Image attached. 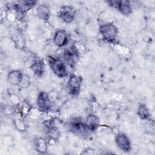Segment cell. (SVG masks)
<instances>
[{"instance_id":"obj_1","label":"cell","mask_w":155,"mask_h":155,"mask_svg":"<svg viewBox=\"0 0 155 155\" xmlns=\"http://www.w3.org/2000/svg\"><path fill=\"white\" fill-rule=\"evenodd\" d=\"M48 62L53 72L59 78H64L67 75V70L65 63L59 58L48 56Z\"/></svg>"},{"instance_id":"obj_2","label":"cell","mask_w":155,"mask_h":155,"mask_svg":"<svg viewBox=\"0 0 155 155\" xmlns=\"http://www.w3.org/2000/svg\"><path fill=\"white\" fill-rule=\"evenodd\" d=\"M99 31L102 38L108 42L114 41L117 35V28L112 23L102 24L99 27Z\"/></svg>"},{"instance_id":"obj_3","label":"cell","mask_w":155,"mask_h":155,"mask_svg":"<svg viewBox=\"0 0 155 155\" xmlns=\"http://www.w3.org/2000/svg\"><path fill=\"white\" fill-rule=\"evenodd\" d=\"M68 127L70 131L80 135H84L89 131L85 123L80 117L72 118L68 123Z\"/></svg>"},{"instance_id":"obj_4","label":"cell","mask_w":155,"mask_h":155,"mask_svg":"<svg viewBox=\"0 0 155 155\" xmlns=\"http://www.w3.org/2000/svg\"><path fill=\"white\" fill-rule=\"evenodd\" d=\"M109 5L119 10L122 15L128 16L131 14L132 8L130 1H108L107 2Z\"/></svg>"},{"instance_id":"obj_5","label":"cell","mask_w":155,"mask_h":155,"mask_svg":"<svg viewBox=\"0 0 155 155\" xmlns=\"http://www.w3.org/2000/svg\"><path fill=\"white\" fill-rule=\"evenodd\" d=\"M76 15L75 8L70 5H63L58 12L59 17L65 22L70 23L74 18Z\"/></svg>"},{"instance_id":"obj_6","label":"cell","mask_w":155,"mask_h":155,"mask_svg":"<svg viewBox=\"0 0 155 155\" xmlns=\"http://www.w3.org/2000/svg\"><path fill=\"white\" fill-rule=\"evenodd\" d=\"M81 79L76 75L71 74L68 81V90L69 93L74 96L78 95L80 91Z\"/></svg>"},{"instance_id":"obj_7","label":"cell","mask_w":155,"mask_h":155,"mask_svg":"<svg viewBox=\"0 0 155 155\" xmlns=\"http://www.w3.org/2000/svg\"><path fill=\"white\" fill-rule=\"evenodd\" d=\"M37 105L41 111L46 112L50 110L51 107V101L48 94L47 93H39L37 98Z\"/></svg>"},{"instance_id":"obj_8","label":"cell","mask_w":155,"mask_h":155,"mask_svg":"<svg viewBox=\"0 0 155 155\" xmlns=\"http://www.w3.org/2000/svg\"><path fill=\"white\" fill-rule=\"evenodd\" d=\"M78 58V50L74 46H71L69 49L65 50L63 53L64 61L70 67H73Z\"/></svg>"},{"instance_id":"obj_9","label":"cell","mask_w":155,"mask_h":155,"mask_svg":"<svg viewBox=\"0 0 155 155\" xmlns=\"http://www.w3.org/2000/svg\"><path fill=\"white\" fill-rule=\"evenodd\" d=\"M116 143L122 150L128 151L131 149V143L128 137L124 133H119L115 138Z\"/></svg>"},{"instance_id":"obj_10","label":"cell","mask_w":155,"mask_h":155,"mask_svg":"<svg viewBox=\"0 0 155 155\" xmlns=\"http://www.w3.org/2000/svg\"><path fill=\"white\" fill-rule=\"evenodd\" d=\"M68 35L64 30H59L54 33L53 42L56 46L59 47H63L68 43Z\"/></svg>"},{"instance_id":"obj_11","label":"cell","mask_w":155,"mask_h":155,"mask_svg":"<svg viewBox=\"0 0 155 155\" xmlns=\"http://www.w3.org/2000/svg\"><path fill=\"white\" fill-rule=\"evenodd\" d=\"M8 82L13 85H18L23 80V73L19 70L10 71L7 75Z\"/></svg>"},{"instance_id":"obj_12","label":"cell","mask_w":155,"mask_h":155,"mask_svg":"<svg viewBox=\"0 0 155 155\" xmlns=\"http://www.w3.org/2000/svg\"><path fill=\"white\" fill-rule=\"evenodd\" d=\"M36 13L39 19L43 21H47L50 16V10L45 4H40L36 8Z\"/></svg>"},{"instance_id":"obj_13","label":"cell","mask_w":155,"mask_h":155,"mask_svg":"<svg viewBox=\"0 0 155 155\" xmlns=\"http://www.w3.org/2000/svg\"><path fill=\"white\" fill-rule=\"evenodd\" d=\"M85 123L88 130L92 131H94L99 126V119L96 115L90 114L87 117Z\"/></svg>"},{"instance_id":"obj_14","label":"cell","mask_w":155,"mask_h":155,"mask_svg":"<svg viewBox=\"0 0 155 155\" xmlns=\"http://www.w3.org/2000/svg\"><path fill=\"white\" fill-rule=\"evenodd\" d=\"M31 68L35 74L38 76H41L44 71V64L40 58H36L31 65Z\"/></svg>"},{"instance_id":"obj_15","label":"cell","mask_w":155,"mask_h":155,"mask_svg":"<svg viewBox=\"0 0 155 155\" xmlns=\"http://www.w3.org/2000/svg\"><path fill=\"white\" fill-rule=\"evenodd\" d=\"M36 149L40 153H45L47 150V144L46 141L41 138V137H38L35 139V142Z\"/></svg>"},{"instance_id":"obj_16","label":"cell","mask_w":155,"mask_h":155,"mask_svg":"<svg viewBox=\"0 0 155 155\" xmlns=\"http://www.w3.org/2000/svg\"><path fill=\"white\" fill-rule=\"evenodd\" d=\"M137 114L140 119H147L149 117V111L145 104H140L137 110Z\"/></svg>"},{"instance_id":"obj_17","label":"cell","mask_w":155,"mask_h":155,"mask_svg":"<svg viewBox=\"0 0 155 155\" xmlns=\"http://www.w3.org/2000/svg\"><path fill=\"white\" fill-rule=\"evenodd\" d=\"M48 134L50 139L52 140H56L60 136L58 129L53 126L48 128Z\"/></svg>"},{"instance_id":"obj_18","label":"cell","mask_w":155,"mask_h":155,"mask_svg":"<svg viewBox=\"0 0 155 155\" xmlns=\"http://www.w3.org/2000/svg\"><path fill=\"white\" fill-rule=\"evenodd\" d=\"M15 125L18 130H25V125L22 120H19V119L16 120V122H15Z\"/></svg>"}]
</instances>
